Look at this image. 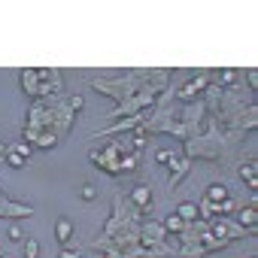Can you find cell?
I'll list each match as a JSON object with an SVG mask.
<instances>
[{
  "label": "cell",
  "instance_id": "19",
  "mask_svg": "<svg viewBox=\"0 0 258 258\" xmlns=\"http://www.w3.org/2000/svg\"><path fill=\"white\" fill-rule=\"evenodd\" d=\"M231 210H234V201H231V198H225L222 204H219V216H225V213H231Z\"/></svg>",
  "mask_w": 258,
  "mask_h": 258
},
{
  "label": "cell",
  "instance_id": "15",
  "mask_svg": "<svg viewBox=\"0 0 258 258\" xmlns=\"http://www.w3.org/2000/svg\"><path fill=\"white\" fill-rule=\"evenodd\" d=\"M119 170H122V173L137 170V158H134V155H122V158H119Z\"/></svg>",
  "mask_w": 258,
  "mask_h": 258
},
{
  "label": "cell",
  "instance_id": "25",
  "mask_svg": "<svg viewBox=\"0 0 258 258\" xmlns=\"http://www.w3.org/2000/svg\"><path fill=\"white\" fill-rule=\"evenodd\" d=\"M0 155H6V149H3V143H0Z\"/></svg>",
  "mask_w": 258,
  "mask_h": 258
},
{
  "label": "cell",
  "instance_id": "3",
  "mask_svg": "<svg viewBox=\"0 0 258 258\" xmlns=\"http://www.w3.org/2000/svg\"><path fill=\"white\" fill-rule=\"evenodd\" d=\"M164 240V225H155V222H149L143 228V246H155V243H161Z\"/></svg>",
  "mask_w": 258,
  "mask_h": 258
},
{
  "label": "cell",
  "instance_id": "13",
  "mask_svg": "<svg viewBox=\"0 0 258 258\" xmlns=\"http://www.w3.org/2000/svg\"><path fill=\"white\" fill-rule=\"evenodd\" d=\"M182 228H186V222H182V219H179V216H176V213H173V216H167V219H164V231H170V234H179V231H182Z\"/></svg>",
  "mask_w": 258,
  "mask_h": 258
},
{
  "label": "cell",
  "instance_id": "6",
  "mask_svg": "<svg viewBox=\"0 0 258 258\" xmlns=\"http://www.w3.org/2000/svg\"><path fill=\"white\" fill-rule=\"evenodd\" d=\"M189 167H192V161H186V158H176V164H173V176H170V189H176V186H179V179L189 173Z\"/></svg>",
  "mask_w": 258,
  "mask_h": 258
},
{
  "label": "cell",
  "instance_id": "10",
  "mask_svg": "<svg viewBox=\"0 0 258 258\" xmlns=\"http://www.w3.org/2000/svg\"><path fill=\"white\" fill-rule=\"evenodd\" d=\"M255 225H258V213H255V207L240 210V228H255Z\"/></svg>",
  "mask_w": 258,
  "mask_h": 258
},
{
  "label": "cell",
  "instance_id": "8",
  "mask_svg": "<svg viewBox=\"0 0 258 258\" xmlns=\"http://www.w3.org/2000/svg\"><path fill=\"white\" fill-rule=\"evenodd\" d=\"M55 237H58V243H70V237H73V222L70 219H61L55 225Z\"/></svg>",
  "mask_w": 258,
  "mask_h": 258
},
{
  "label": "cell",
  "instance_id": "22",
  "mask_svg": "<svg viewBox=\"0 0 258 258\" xmlns=\"http://www.w3.org/2000/svg\"><path fill=\"white\" fill-rule=\"evenodd\" d=\"M67 106H70V109H82V97H73Z\"/></svg>",
  "mask_w": 258,
  "mask_h": 258
},
{
  "label": "cell",
  "instance_id": "21",
  "mask_svg": "<svg viewBox=\"0 0 258 258\" xmlns=\"http://www.w3.org/2000/svg\"><path fill=\"white\" fill-rule=\"evenodd\" d=\"M94 195H97L94 186H85V189H82V198H85V201H94Z\"/></svg>",
  "mask_w": 258,
  "mask_h": 258
},
{
  "label": "cell",
  "instance_id": "16",
  "mask_svg": "<svg viewBox=\"0 0 258 258\" xmlns=\"http://www.w3.org/2000/svg\"><path fill=\"white\" fill-rule=\"evenodd\" d=\"M155 158H158V161H161V164H170V167H173V164H176V155H173V152H170V149H158V152H155Z\"/></svg>",
  "mask_w": 258,
  "mask_h": 258
},
{
  "label": "cell",
  "instance_id": "18",
  "mask_svg": "<svg viewBox=\"0 0 258 258\" xmlns=\"http://www.w3.org/2000/svg\"><path fill=\"white\" fill-rule=\"evenodd\" d=\"M237 79V73L234 70H222V73H219V82H222V85H231Z\"/></svg>",
  "mask_w": 258,
  "mask_h": 258
},
{
  "label": "cell",
  "instance_id": "17",
  "mask_svg": "<svg viewBox=\"0 0 258 258\" xmlns=\"http://www.w3.org/2000/svg\"><path fill=\"white\" fill-rule=\"evenodd\" d=\"M24 258H40V243H36V240L24 243Z\"/></svg>",
  "mask_w": 258,
  "mask_h": 258
},
{
  "label": "cell",
  "instance_id": "5",
  "mask_svg": "<svg viewBox=\"0 0 258 258\" xmlns=\"http://www.w3.org/2000/svg\"><path fill=\"white\" fill-rule=\"evenodd\" d=\"M240 176L246 179V186H249L252 192L258 189V164H255V161H249V164H243V167H240Z\"/></svg>",
  "mask_w": 258,
  "mask_h": 258
},
{
  "label": "cell",
  "instance_id": "11",
  "mask_svg": "<svg viewBox=\"0 0 258 258\" xmlns=\"http://www.w3.org/2000/svg\"><path fill=\"white\" fill-rule=\"evenodd\" d=\"M55 143H58V134L46 128V131H43L40 137H36V143H33V146H40V149H52V146H55Z\"/></svg>",
  "mask_w": 258,
  "mask_h": 258
},
{
  "label": "cell",
  "instance_id": "4",
  "mask_svg": "<svg viewBox=\"0 0 258 258\" xmlns=\"http://www.w3.org/2000/svg\"><path fill=\"white\" fill-rule=\"evenodd\" d=\"M204 85H207V76H198V79H192V82H186V85H182L176 97H179V100H192V97H195V94H198Z\"/></svg>",
  "mask_w": 258,
  "mask_h": 258
},
{
  "label": "cell",
  "instance_id": "14",
  "mask_svg": "<svg viewBox=\"0 0 258 258\" xmlns=\"http://www.w3.org/2000/svg\"><path fill=\"white\" fill-rule=\"evenodd\" d=\"M216 213H219V204H210L207 198H204V201L198 204V216H204V219H213Z\"/></svg>",
  "mask_w": 258,
  "mask_h": 258
},
{
  "label": "cell",
  "instance_id": "12",
  "mask_svg": "<svg viewBox=\"0 0 258 258\" xmlns=\"http://www.w3.org/2000/svg\"><path fill=\"white\" fill-rule=\"evenodd\" d=\"M176 216L182 219V222H195V219H198V207H195V204H182V207L176 210Z\"/></svg>",
  "mask_w": 258,
  "mask_h": 258
},
{
  "label": "cell",
  "instance_id": "24",
  "mask_svg": "<svg viewBox=\"0 0 258 258\" xmlns=\"http://www.w3.org/2000/svg\"><path fill=\"white\" fill-rule=\"evenodd\" d=\"M58 258H79V252H70V249H64V252H61Z\"/></svg>",
  "mask_w": 258,
  "mask_h": 258
},
{
  "label": "cell",
  "instance_id": "1",
  "mask_svg": "<svg viewBox=\"0 0 258 258\" xmlns=\"http://www.w3.org/2000/svg\"><path fill=\"white\" fill-rule=\"evenodd\" d=\"M27 161H30V146L27 143H18L12 149H6V164L9 167H24Z\"/></svg>",
  "mask_w": 258,
  "mask_h": 258
},
{
  "label": "cell",
  "instance_id": "23",
  "mask_svg": "<svg viewBox=\"0 0 258 258\" xmlns=\"http://www.w3.org/2000/svg\"><path fill=\"white\" fill-rule=\"evenodd\" d=\"M249 85H252V88L258 85V70H249Z\"/></svg>",
  "mask_w": 258,
  "mask_h": 258
},
{
  "label": "cell",
  "instance_id": "20",
  "mask_svg": "<svg viewBox=\"0 0 258 258\" xmlns=\"http://www.w3.org/2000/svg\"><path fill=\"white\" fill-rule=\"evenodd\" d=\"M21 237H24V234H21V228H18V225H12V228H9V240H15V243H18Z\"/></svg>",
  "mask_w": 258,
  "mask_h": 258
},
{
  "label": "cell",
  "instance_id": "2",
  "mask_svg": "<svg viewBox=\"0 0 258 258\" xmlns=\"http://www.w3.org/2000/svg\"><path fill=\"white\" fill-rule=\"evenodd\" d=\"M0 216H9V219H27L33 216V210L27 204H6V201H0Z\"/></svg>",
  "mask_w": 258,
  "mask_h": 258
},
{
  "label": "cell",
  "instance_id": "7",
  "mask_svg": "<svg viewBox=\"0 0 258 258\" xmlns=\"http://www.w3.org/2000/svg\"><path fill=\"white\" fill-rule=\"evenodd\" d=\"M131 201H134L137 207H149V201H152V189H149V186H137V189L131 192Z\"/></svg>",
  "mask_w": 258,
  "mask_h": 258
},
{
  "label": "cell",
  "instance_id": "9",
  "mask_svg": "<svg viewBox=\"0 0 258 258\" xmlns=\"http://www.w3.org/2000/svg\"><path fill=\"white\" fill-rule=\"evenodd\" d=\"M225 198H228V189H225V186H219V182L207 189V201H210V204H222Z\"/></svg>",
  "mask_w": 258,
  "mask_h": 258
}]
</instances>
